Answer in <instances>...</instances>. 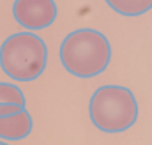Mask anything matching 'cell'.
I'll return each instance as SVG.
<instances>
[{
  "label": "cell",
  "mask_w": 152,
  "mask_h": 145,
  "mask_svg": "<svg viewBox=\"0 0 152 145\" xmlns=\"http://www.w3.org/2000/svg\"><path fill=\"white\" fill-rule=\"evenodd\" d=\"M112 60L108 37L94 29H78L64 37L60 62L64 69L78 78H94L104 71Z\"/></svg>",
  "instance_id": "6da1fadb"
},
{
  "label": "cell",
  "mask_w": 152,
  "mask_h": 145,
  "mask_svg": "<svg viewBox=\"0 0 152 145\" xmlns=\"http://www.w3.org/2000/svg\"><path fill=\"white\" fill-rule=\"evenodd\" d=\"M92 124L103 133H122L138 120V101L131 89L122 85L99 87L88 103Z\"/></svg>",
  "instance_id": "7a4b0ae2"
},
{
  "label": "cell",
  "mask_w": 152,
  "mask_h": 145,
  "mask_svg": "<svg viewBox=\"0 0 152 145\" xmlns=\"http://www.w3.org/2000/svg\"><path fill=\"white\" fill-rule=\"evenodd\" d=\"M46 64V42L34 32H16L0 44V67L14 81L37 80Z\"/></svg>",
  "instance_id": "3957f363"
},
{
  "label": "cell",
  "mask_w": 152,
  "mask_h": 145,
  "mask_svg": "<svg viewBox=\"0 0 152 145\" xmlns=\"http://www.w3.org/2000/svg\"><path fill=\"white\" fill-rule=\"evenodd\" d=\"M55 0H14L12 16L16 23L27 30H42L57 20Z\"/></svg>",
  "instance_id": "277c9868"
},
{
  "label": "cell",
  "mask_w": 152,
  "mask_h": 145,
  "mask_svg": "<svg viewBox=\"0 0 152 145\" xmlns=\"http://www.w3.org/2000/svg\"><path fill=\"white\" fill-rule=\"evenodd\" d=\"M32 127H34L32 115L25 108L16 115L0 119V140L20 142L32 133Z\"/></svg>",
  "instance_id": "5b68a950"
},
{
  "label": "cell",
  "mask_w": 152,
  "mask_h": 145,
  "mask_svg": "<svg viewBox=\"0 0 152 145\" xmlns=\"http://www.w3.org/2000/svg\"><path fill=\"white\" fill-rule=\"evenodd\" d=\"M120 16H142L152 9V0H104Z\"/></svg>",
  "instance_id": "8992f818"
},
{
  "label": "cell",
  "mask_w": 152,
  "mask_h": 145,
  "mask_svg": "<svg viewBox=\"0 0 152 145\" xmlns=\"http://www.w3.org/2000/svg\"><path fill=\"white\" fill-rule=\"evenodd\" d=\"M0 103H9V105H20L25 106V94L20 87L14 83L0 81Z\"/></svg>",
  "instance_id": "52a82bcc"
},
{
  "label": "cell",
  "mask_w": 152,
  "mask_h": 145,
  "mask_svg": "<svg viewBox=\"0 0 152 145\" xmlns=\"http://www.w3.org/2000/svg\"><path fill=\"white\" fill-rule=\"evenodd\" d=\"M21 110H25V106H20V105H9V103H0V119H4V117H11V115H16V113H20Z\"/></svg>",
  "instance_id": "ba28073f"
},
{
  "label": "cell",
  "mask_w": 152,
  "mask_h": 145,
  "mask_svg": "<svg viewBox=\"0 0 152 145\" xmlns=\"http://www.w3.org/2000/svg\"><path fill=\"white\" fill-rule=\"evenodd\" d=\"M0 145H9V144H5V142H2V140H0Z\"/></svg>",
  "instance_id": "9c48e42d"
}]
</instances>
